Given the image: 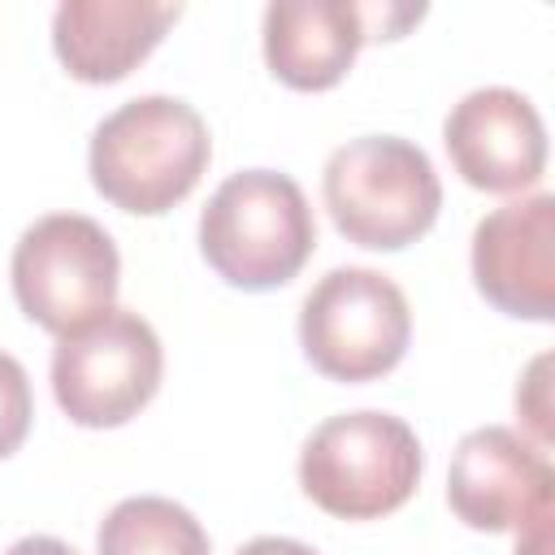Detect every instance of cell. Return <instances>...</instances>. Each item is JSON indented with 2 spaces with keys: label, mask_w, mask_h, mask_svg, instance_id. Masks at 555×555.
<instances>
[{
  "label": "cell",
  "mask_w": 555,
  "mask_h": 555,
  "mask_svg": "<svg viewBox=\"0 0 555 555\" xmlns=\"http://www.w3.org/2000/svg\"><path fill=\"white\" fill-rule=\"evenodd\" d=\"M208 156V126L186 100L139 95L95 126L87 169L113 208L160 217L195 191Z\"/></svg>",
  "instance_id": "1"
},
{
  "label": "cell",
  "mask_w": 555,
  "mask_h": 555,
  "mask_svg": "<svg viewBox=\"0 0 555 555\" xmlns=\"http://www.w3.org/2000/svg\"><path fill=\"white\" fill-rule=\"evenodd\" d=\"M317 247L308 195L291 173H230L199 212V251L212 273L238 291L286 286Z\"/></svg>",
  "instance_id": "2"
},
{
  "label": "cell",
  "mask_w": 555,
  "mask_h": 555,
  "mask_svg": "<svg viewBox=\"0 0 555 555\" xmlns=\"http://www.w3.org/2000/svg\"><path fill=\"white\" fill-rule=\"evenodd\" d=\"M321 195L334 230L373 251H399L434 230L442 186L429 156L399 134H360L330 152Z\"/></svg>",
  "instance_id": "3"
},
{
  "label": "cell",
  "mask_w": 555,
  "mask_h": 555,
  "mask_svg": "<svg viewBox=\"0 0 555 555\" xmlns=\"http://www.w3.org/2000/svg\"><path fill=\"white\" fill-rule=\"evenodd\" d=\"M421 442L390 412H343L321 421L299 451L304 494L338 520H377L399 512L421 486Z\"/></svg>",
  "instance_id": "4"
},
{
  "label": "cell",
  "mask_w": 555,
  "mask_h": 555,
  "mask_svg": "<svg viewBox=\"0 0 555 555\" xmlns=\"http://www.w3.org/2000/svg\"><path fill=\"white\" fill-rule=\"evenodd\" d=\"M121 286V256L108 230L82 212H52L26 225L13 247L17 308L65 338L104 317Z\"/></svg>",
  "instance_id": "5"
},
{
  "label": "cell",
  "mask_w": 555,
  "mask_h": 555,
  "mask_svg": "<svg viewBox=\"0 0 555 555\" xmlns=\"http://www.w3.org/2000/svg\"><path fill=\"white\" fill-rule=\"evenodd\" d=\"M299 343L321 377L373 382L403 360L412 312L386 273L360 264L330 269L299 308Z\"/></svg>",
  "instance_id": "6"
},
{
  "label": "cell",
  "mask_w": 555,
  "mask_h": 555,
  "mask_svg": "<svg viewBox=\"0 0 555 555\" xmlns=\"http://www.w3.org/2000/svg\"><path fill=\"white\" fill-rule=\"evenodd\" d=\"M160 338L130 308H108L52 351V395L82 429H113L139 416L160 390Z\"/></svg>",
  "instance_id": "7"
},
{
  "label": "cell",
  "mask_w": 555,
  "mask_h": 555,
  "mask_svg": "<svg viewBox=\"0 0 555 555\" xmlns=\"http://www.w3.org/2000/svg\"><path fill=\"white\" fill-rule=\"evenodd\" d=\"M551 460L507 425H481L460 438L447 473L451 512L481 533H529L551 520Z\"/></svg>",
  "instance_id": "8"
},
{
  "label": "cell",
  "mask_w": 555,
  "mask_h": 555,
  "mask_svg": "<svg viewBox=\"0 0 555 555\" xmlns=\"http://www.w3.org/2000/svg\"><path fill=\"white\" fill-rule=\"evenodd\" d=\"M442 143L455 173L490 195L529 191L546 169V126L538 108L512 87L468 91L447 113Z\"/></svg>",
  "instance_id": "9"
},
{
  "label": "cell",
  "mask_w": 555,
  "mask_h": 555,
  "mask_svg": "<svg viewBox=\"0 0 555 555\" xmlns=\"http://www.w3.org/2000/svg\"><path fill=\"white\" fill-rule=\"evenodd\" d=\"M473 282L507 317H555V195L538 191L477 221Z\"/></svg>",
  "instance_id": "10"
},
{
  "label": "cell",
  "mask_w": 555,
  "mask_h": 555,
  "mask_svg": "<svg viewBox=\"0 0 555 555\" xmlns=\"http://www.w3.org/2000/svg\"><path fill=\"white\" fill-rule=\"evenodd\" d=\"M178 13L152 0H65L52 13V48L69 78L104 87L143 65Z\"/></svg>",
  "instance_id": "11"
},
{
  "label": "cell",
  "mask_w": 555,
  "mask_h": 555,
  "mask_svg": "<svg viewBox=\"0 0 555 555\" xmlns=\"http://www.w3.org/2000/svg\"><path fill=\"white\" fill-rule=\"evenodd\" d=\"M364 39V9L347 0H273L264 9V61L295 91L338 87Z\"/></svg>",
  "instance_id": "12"
},
{
  "label": "cell",
  "mask_w": 555,
  "mask_h": 555,
  "mask_svg": "<svg viewBox=\"0 0 555 555\" xmlns=\"http://www.w3.org/2000/svg\"><path fill=\"white\" fill-rule=\"evenodd\" d=\"M95 555H212L204 525L173 499H121L95 533Z\"/></svg>",
  "instance_id": "13"
},
{
  "label": "cell",
  "mask_w": 555,
  "mask_h": 555,
  "mask_svg": "<svg viewBox=\"0 0 555 555\" xmlns=\"http://www.w3.org/2000/svg\"><path fill=\"white\" fill-rule=\"evenodd\" d=\"M30 416H35L30 377H26V369L9 351H0V460L13 455L26 442Z\"/></svg>",
  "instance_id": "14"
},
{
  "label": "cell",
  "mask_w": 555,
  "mask_h": 555,
  "mask_svg": "<svg viewBox=\"0 0 555 555\" xmlns=\"http://www.w3.org/2000/svg\"><path fill=\"white\" fill-rule=\"evenodd\" d=\"M546 356H538L533 360V369H529V377L520 382V390H516V408H520V416L533 425V434H538V442H551V403H546Z\"/></svg>",
  "instance_id": "15"
},
{
  "label": "cell",
  "mask_w": 555,
  "mask_h": 555,
  "mask_svg": "<svg viewBox=\"0 0 555 555\" xmlns=\"http://www.w3.org/2000/svg\"><path fill=\"white\" fill-rule=\"evenodd\" d=\"M238 555H317V551L295 538H251L247 546H238Z\"/></svg>",
  "instance_id": "16"
},
{
  "label": "cell",
  "mask_w": 555,
  "mask_h": 555,
  "mask_svg": "<svg viewBox=\"0 0 555 555\" xmlns=\"http://www.w3.org/2000/svg\"><path fill=\"white\" fill-rule=\"evenodd\" d=\"M4 555H78V551H74V546H65L61 538L35 533V538H22V542H13Z\"/></svg>",
  "instance_id": "17"
},
{
  "label": "cell",
  "mask_w": 555,
  "mask_h": 555,
  "mask_svg": "<svg viewBox=\"0 0 555 555\" xmlns=\"http://www.w3.org/2000/svg\"><path fill=\"white\" fill-rule=\"evenodd\" d=\"M516 555H551V520L546 525H533L529 533H520Z\"/></svg>",
  "instance_id": "18"
}]
</instances>
